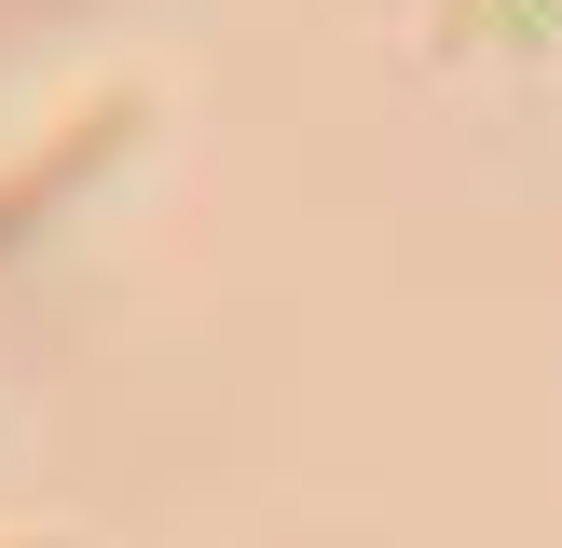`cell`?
I'll return each mask as SVG.
<instances>
[{
	"label": "cell",
	"mask_w": 562,
	"mask_h": 548,
	"mask_svg": "<svg viewBox=\"0 0 562 548\" xmlns=\"http://www.w3.org/2000/svg\"><path fill=\"white\" fill-rule=\"evenodd\" d=\"M137 124H151V110H137V96H97V110H82V124H55V137H42V151H27V164H14V179H0V261H14V247H27V233H42V219H55V206H69V192H97V179H110V164H124V151H137Z\"/></svg>",
	"instance_id": "1"
}]
</instances>
